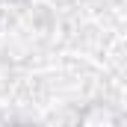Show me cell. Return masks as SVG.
<instances>
[{
    "mask_svg": "<svg viewBox=\"0 0 127 127\" xmlns=\"http://www.w3.org/2000/svg\"><path fill=\"white\" fill-rule=\"evenodd\" d=\"M77 127H118V112L109 103H89L80 112Z\"/></svg>",
    "mask_w": 127,
    "mask_h": 127,
    "instance_id": "cell-1",
    "label": "cell"
}]
</instances>
